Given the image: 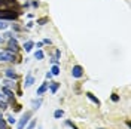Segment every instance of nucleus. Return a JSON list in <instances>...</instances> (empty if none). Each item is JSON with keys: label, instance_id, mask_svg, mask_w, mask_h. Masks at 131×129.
Listing matches in <instances>:
<instances>
[{"label": "nucleus", "instance_id": "obj_31", "mask_svg": "<svg viewBox=\"0 0 131 129\" xmlns=\"http://www.w3.org/2000/svg\"><path fill=\"white\" fill-rule=\"evenodd\" d=\"M97 129H104V128H97Z\"/></svg>", "mask_w": 131, "mask_h": 129}, {"label": "nucleus", "instance_id": "obj_13", "mask_svg": "<svg viewBox=\"0 0 131 129\" xmlns=\"http://www.w3.org/2000/svg\"><path fill=\"white\" fill-rule=\"evenodd\" d=\"M33 46H34V43H33L31 40L25 42V43H24V49H25V52H30V50L33 49Z\"/></svg>", "mask_w": 131, "mask_h": 129}, {"label": "nucleus", "instance_id": "obj_14", "mask_svg": "<svg viewBox=\"0 0 131 129\" xmlns=\"http://www.w3.org/2000/svg\"><path fill=\"white\" fill-rule=\"evenodd\" d=\"M63 116H64V111H63V110H60V108L54 111V117H55V119H61Z\"/></svg>", "mask_w": 131, "mask_h": 129}, {"label": "nucleus", "instance_id": "obj_11", "mask_svg": "<svg viewBox=\"0 0 131 129\" xmlns=\"http://www.w3.org/2000/svg\"><path fill=\"white\" fill-rule=\"evenodd\" d=\"M2 91H3V94H6V97H8L9 99H14V92H12L9 88L3 86V88H2Z\"/></svg>", "mask_w": 131, "mask_h": 129}, {"label": "nucleus", "instance_id": "obj_27", "mask_svg": "<svg viewBox=\"0 0 131 129\" xmlns=\"http://www.w3.org/2000/svg\"><path fill=\"white\" fill-rule=\"evenodd\" d=\"M5 37H8V39H10V37H14V34H12V33H6V34H5Z\"/></svg>", "mask_w": 131, "mask_h": 129}, {"label": "nucleus", "instance_id": "obj_15", "mask_svg": "<svg viewBox=\"0 0 131 129\" xmlns=\"http://www.w3.org/2000/svg\"><path fill=\"white\" fill-rule=\"evenodd\" d=\"M51 73H52V76H58V74H60V67H58V65H52Z\"/></svg>", "mask_w": 131, "mask_h": 129}, {"label": "nucleus", "instance_id": "obj_12", "mask_svg": "<svg viewBox=\"0 0 131 129\" xmlns=\"http://www.w3.org/2000/svg\"><path fill=\"white\" fill-rule=\"evenodd\" d=\"M34 58H36L37 61H40V59H43V58H45V54H43V50H40V49H37V50H36V54H34Z\"/></svg>", "mask_w": 131, "mask_h": 129}, {"label": "nucleus", "instance_id": "obj_5", "mask_svg": "<svg viewBox=\"0 0 131 129\" xmlns=\"http://www.w3.org/2000/svg\"><path fill=\"white\" fill-rule=\"evenodd\" d=\"M48 86H49V83H48V82H43V83H42L40 86H39L37 92H36V95H37V97H42V95H43V94H45V92L48 91Z\"/></svg>", "mask_w": 131, "mask_h": 129}, {"label": "nucleus", "instance_id": "obj_9", "mask_svg": "<svg viewBox=\"0 0 131 129\" xmlns=\"http://www.w3.org/2000/svg\"><path fill=\"white\" fill-rule=\"evenodd\" d=\"M48 88L51 89V94H57L58 88H60V83H58V82H51Z\"/></svg>", "mask_w": 131, "mask_h": 129}, {"label": "nucleus", "instance_id": "obj_23", "mask_svg": "<svg viewBox=\"0 0 131 129\" xmlns=\"http://www.w3.org/2000/svg\"><path fill=\"white\" fill-rule=\"evenodd\" d=\"M48 22V18H40V19H37V24L39 25H43Z\"/></svg>", "mask_w": 131, "mask_h": 129}, {"label": "nucleus", "instance_id": "obj_22", "mask_svg": "<svg viewBox=\"0 0 131 129\" xmlns=\"http://www.w3.org/2000/svg\"><path fill=\"white\" fill-rule=\"evenodd\" d=\"M34 126H36V120H31L30 123H27L25 129H34Z\"/></svg>", "mask_w": 131, "mask_h": 129}, {"label": "nucleus", "instance_id": "obj_8", "mask_svg": "<svg viewBox=\"0 0 131 129\" xmlns=\"http://www.w3.org/2000/svg\"><path fill=\"white\" fill-rule=\"evenodd\" d=\"M42 98H36V99H31V107H33V110H39L40 108V105H42Z\"/></svg>", "mask_w": 131, "mask_h": 129}, {"label": "nucleus", "instance_id": "obj_1", "mask_svg": "<svg viewBox=\"0 0 131 129\" xmlns=\"http://www.w3.org/2000/svg\"><path fill=\"white\" fill-rule=\"evenodd\" d=\"M33 113L31 111H25L24 114H23V117L18 120V123H16V129H24L25 126H27V123L30 122V119H31Z\"/></svg>", "mask_w": 131, "mask_h": 129}, {"label": "nucleus", "instance_id": "obj_20", "mask_svg": "<svg viewBox=\"0 0 131 129\" xmlns=\"http://www.w3.org/2000/svg\"><path fill=\"white\" fill-rule=\"evenodd\" d=\"M8 123H10V125L16 123V119L14 117V114H9V116H8Z\"/></svg>", "mask_w": 131, "mask_h": 129}, {"label": "nucleus", "instance_id": "obj_30", "mask_svg": "<svg viewBox=\"0 0 131 129\" xmlns=\"http://www.w3.org/2000/svg\"><path fill=\"white\" fill-rule=\"evenodd\" d=\"M0 99H3V95H2V92H0Z\"/></svg>", "mask_w": 131, "mask_h": 129}, {"label": "nucleus", "instance_id": "obj_17", "mask_svg": "<svg viewBox=\"0 0 131 129\" xmlns=\"http://www.w3.org/2000/svg\"><path fill=\"white\" fill-rule=\"evenodd\" d=\"M66 126H69V128H72V129H79L72 120H66Z\"/></svg>", "mask_w": 131, "mask_h": 129}, {"label": "nucleus", "instance_id": "obj_28", "mask_svg": "<svg viewBox=\"0 0 131 129\" xmlns=\"http://www.w3.org/2000/svg\"><path fill=\"white\" fill-rule=\"evenodd\" d=\"M51 77H52V73L48 71V73H46V79H51Z\"/></svg>", "mask_w": 131, "mask_h": 129}, {"label": "nucleus", "instance_id": "obj_24", "mask_svg": "<svg viewBox=\"0 0 131 129\" xmlns=\"http://www.w3.org/2000/svg\"><path fill=\"white\" fill-rule=\"evenodd\" d=\"M112 101H113V102H118V101H119V97H118V95H116V94H112Z\"/></svg>", "mask_w": 131, "mask_h": 129}, {"label": "nucleus", "instance_id": "obj_19", "mask_svg": "<svg viewBox=\"0 0 131 129\" xmlns=\"http://www.w3.org/2000/svg\"><path fill=\"white\" fill-rule=\"evenodd\" d=\"M6 126H8V125H6V120H5V119L2 117V114H0V128H2V129H6Z\"/></svg>", "mask_w": 131, "mask_h": 129}, {"label": "nucleus", "instance_id": "obj_6", "mask_svg": "<svg viewBox=\"0 0 131 129\" xmlns=\"http://www.w3.org/2000/svg\"><path fill=\"white\" fill-rule=\"evenodd\" d=\"M5 76L8 77V79H12V80H16L18 79V74H16L12 68H8V70H5Z\"/></svg>", "mask_w": 131, "mask_h": 129}, {"label": "nucleus", "instance_id": "obj_29", "mask_svg": "<svg viewBox=\"0 0 131 129\" xmlns=\"http://www.w3.org/2000/svg\"><path fill=\"white\" fill-rule=\"evenodd\" d=\"M5 42V36H0V43H3Z\"/></svg>", "mask_w": 131, "mask_h": 129}, {"label": "nucleus", "instance_id": "obj_3", "mask_svg": "<svg viewBox=\"0 0 131 129\" xmlns=\"http://www.w3.org/2000/svg\"><path fill=\"white\" fill-rule=\"evenodd\" d=\"M72 76H73L74 79H81L82 76H83V68H82L81 65H73V68H72Z\"/></svg>", "mask_w": 131, "mask_h": 129}, {"label": "nucleus", "instance_id": "obj_32", "mask_svg": "<svg viewBox=\"0 0 131 129\" xmlns=\"http://www.w3.org/2000/svg\"><path fill=\"white\" fill-rule=\"evenodd\" d=\"M0 129H2V128H0Z\"/></svg>", "mask_w": 131, "mask_h": 129}, {"label": "nucleus", "instance_id": "obj_4", "mask_svg": "<svg viewBox=\"0 0 131 129\" xmlns=\"http://www.w3.org/2000/svg\"><path fill=\"white\" fill-rule=\"evenodd\" d=\"M8 45H9L8 50H10V52H16V50H18V48H19V45H18L16 39H14V37H10V39H9Z\"/></svg>", "mask_w": 131, "mask_h": 129}, {"label": "nucleus", "instance_id": "obj_16", "mask_svg": "<svg viewBox=\"0 0 131 129\" xmlns=\"http://www.w3.org/2000/svg\"><path fill=\"white\" fill-rule=\"evenodd\" d=\"M3 83H5V86H6V88H12V86H15V83H14V80H12V79H8V80H5L3 82Z\"/></svg>", "mask_w": 131, "mask_h": 129}, {"label": "nucleus", "instance_id": "obj_21", "mask_svg": "<svg viewBox=\"0 0 131 129\" xmlns=\"http://www.w3.org/2000/svg\"><path fill=\"white\" fill-rule=\"evenodd\" d=\"M9 105H8V102H5L3 99H0V110H6Z\"/></svg>", "mask_w": 131, "mask_h": 129}, {"label": "nucleus", "instance_id": "obj_10", "mask_svg": "<svg viewBox=\"0 0 131 129\" xmlns=\"http://www.w3.org/2000/svg\"><path fill=\"white\" fill-rule=\"evenodd\" d=\"M85 95H86V97L90 98V99H91V101H92V102H94V104H95V105H100V104H101V102H100V99H98L97 97H94V95H92L91 92H86Z\"/></svg>", "mask_w": 131, "mask_h": 129}, {"label": "nucleus", "instance_id": "obj_2", "mask_svg": "<svg viewBox=\"0 0 131 129\" xmlns=\"http://www.w3.org/2000/svg\"><path fill=\"white\" fill-rule=\"evenodd\" d=\"M15 61V52L3 50L0 52V62H14Z\"/></svg>", "mask_w": 131, "mask_h": 129}, {"label": "nucleus", "instance_id": "obj_18", "mask_svg": "<svg viewBox=\"0 0 131 129\" xmlns=\"http://www.w3.org/2000/svg\"><path fill=\"white\" fill-rule=\"evenodd\" d=\"M8 22H6V21H5V19H0V30H6V28H8Z\"/></svg>", "mask_w": 131, "mask_h": 129}, {"label": "nucleus", "instance_id": "obj_25", "mask_svg": "<svg viewBox=\"0 0 131 129\" xmlns=\"http://www.w3.org/2000/svg\"><path fill=\"white\" fill-rule=\"evenodd\" d=\"M31 6H33V8H39V2H33Z\"/></svg>", "mask_w": 131, "mask_h": 129}, {"label": "nucleus", "instance_id": "obj_7", "mask_svg": "<svg viewBox=\"0 0 131 129\" xmlns=\"http://www.w3.org/2000/svg\"><path fill=\"white\" fill-rule=\"evenodd\" d=\"M33 83H34V77L31 76V73H27L25 76V83H24V88H30Z\"/></svg>", "mask_w": 131, "mask_h": 129}, {"label": "nucleus", "instance_id": "obj_26", "mask_svg": "<svg viewBox=\"0 0 131 129\" xmlns=\"http://www.w3.org/2000/svg\"><path fill=\"white\" fill-rule=\"evenodd\" d=\"M42 43H45V45H51V43H52V42L49 40V39H45V40L42 42Z\"/></svg>", "mask_w": 131, "mask_h": 129}]
</instances>
